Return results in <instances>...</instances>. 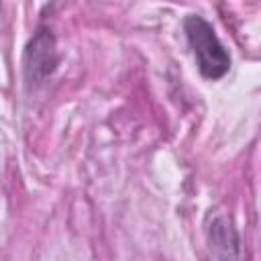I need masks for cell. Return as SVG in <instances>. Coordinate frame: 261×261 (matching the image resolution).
<instances>
[{
	"instance_id": "obj_1",
	"label": "cell",
	"mask_w": 261,
	"mask_h": 261,
	"mask_svg": "<svg viewBox=\"0 0 261 261\" xmlns=\"http://www.w3.org/2000/svg\"><path fill=\"white\" fill-rule=\"evenodd\" d=\"M186 41L194 53L196 67L204 80H222L230 69V53L218 39L214 27L202 14H188L184 18Z\"/></svg>"
},
{
	"instance_id": "obj_2",
	"label": "cell",
	"mask_w": 261,
	"mask_h": 261,
	"mask_svg": "<svg viewBox=\"0 0 261 261\" xmlns=\"http://www.w3.org/2000/svg\"><path fill=\"white\" fill-rule=\"evenodd\" d=\"M59 61L61 55L53 31L49 27H39L22 51V75L27 88L43 86L57 71Z\"/></svg>"
},
{
	"instance_id": "obj_3",
	"label": "cell",
	"mask_w": 261,
	"mask_h": 261,
	"mask_svg": "<svg viewBox=\"0 0 261 261\" xmlns=\"http://www.w3.org/2000/svg\"><path fill=\"white\" fill-rule=\"evenodd\" d=\"M206 232L216 261H241V237L228 214H216Z\"/></svg>"
}]
</instances>
